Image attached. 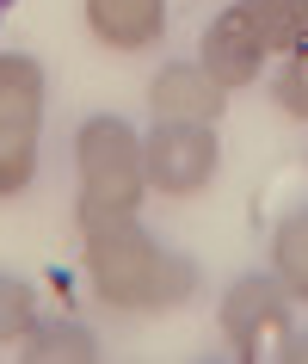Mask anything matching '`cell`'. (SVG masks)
Listing matches in <instances>:
<instances>
[{
    "label": "cell",
    "instance_id": "1",
    "mask_svg": "<svg viewBox=\"0 0 308 364\" xmlns=\"http://www.w3.org/2000/svg\"><path fill=\"white\" fill-rule=\"evenodd\" d=\"M80 259H87L93 296L111 303L117 315H160V309H179L197 290V266L179 259L173 247H160L136 216L80 229Z\"/></svg>",
    "mask_w": 308,
    "mask_h": 364
},
{
    "label": "cell",
    "instance_id": "2",
    "mask_svg": "<svg viewBox=\"0 0 308 364\" xmlns=\"http://www.w3.org/2000/svg\"><path fill=\"white\" fill-rule=\"evenodd\" d=\"M75 173H80V204L75 223L99 229L117 216H136L148 198V167H142V136L123 117L99 112L75 130Z\"/></svg>",
    "mask_w": 308,
    "mask_h": 364
},
{
    "label": "cell",
    "instance_id": "3",
    "mask_svg": "<svg viewBox=\"0 0 308 364\" xmlns=\"http://www.w3.org/2000/svg\"><path fill=\"white\" fill-rule=\"evenodd\" d=\"M43 68L38 56H0V198H19L38 179Z\"/></svg>",
    "mask_w": 308,
    "mask_h": 364
},
{
    "label": "cell",
    "instance_id": "4",
    "mask_svg": "<svg viewBox=\"0 0 308 364\" xmlns=\"http://www.w3.org/2000/svg\"><path fill=\"white\" fill-rule=\"evenodd\" d=\"M290 296L284 278L277 272H247V278H234L222 290V309H216V327H222V340H229L234 358H271L277 340L290 333Z\"/></svg>",
    "mask_w": 308,
    "mask_h": 364
},
{
    "label": "cell",
    "instance_id": "5",
    "mask_svg": "<svg viewBox=\"0 0 308 364\" xmlns=\"http://www.w3.org/2000/svg\"><path fill=\"white\" fill-rule=\"evenodd\" d=\"M142 167H148V192L160 198H192L204 192L222 167V142L210 124H154L142 136Z\"/></svg>",
    "mask_w": 308,
    "mask_h": 364
},
{
    "label": "cell",
    "instance_id": "6",
    "mask_svg": "<svg viewBox=\"0 0 308 364\" xmlns=\"http://www.w3.org/2000/svg\"><path fill=\"white\" fill-rule=\"evenodd\" d=\"M148 112L154 124H216L229 112V87L204 62H167L148 80Z\"/></svg>",
    "mask_w": 308,
    "mask_h": 364
},
{
    "label": "cell",
    "instance_id": "7",
    "mask_svg": "<svg viewBox=\"0 0 308 364\" xmlns=\"http://www.w3.org/2000/svg\"><path fill=\"white\" fill-rule=\"evenodd\" d=\"M197 62L210 68L222 87H247V80H259V68H265V43H259V31L247 25V13L241 6H222L210 19V31H204V50H197Z\"/></svg>",
    "mask_w": 308,
    "mask_h": 364
},
{
    "label": "cell",
    "instance_id": "8",
    "mask_svg": "<svg viewBox=\"0 0 308 364\" xmlns=\"http://www.w3.org/2000/svg\"><path fill=\"white\" fill-rule=\"evenodd\" d=\"M80 13H87V31L123 56L160 43V31H167V0H87Z\"/></svg>",
    "mask_w": 308,
    "mask_h": 364
},
{
    "label": "cell",
    "instance_id": "9",
    "mask_svg": "<svg viewBox=\"0 0 308 364\" xmlns=\"http://www.w3.org/2000/svg\"><path fill=\"white\" fill-rule=\"evenodd\" d=\"M234 6L259 31L265 56H290V50L308 43V0H234Z\"/></svg>",
    "mask_w": 308,
    "mask_h": 364
},
{
    "label": "cell",
    "instance_id": "10",
    "mask_svg": "<svg viewBox=\"0 0 308 364\" xmlns=\"http://www.w3.org/2000/svg\"><path fill=\"white\" fill-rule=\"evenodd\" d=\"M19 352H25L31 364H93V358H99V340H93L80 321H38V327L19 340Z\"/></svg>",
    "mask_w": 308,
    "mask_h": 364
},
{
    "label": "cell",
    "instance_id": "11",
    "mask_svg": "<svg viewBox=\"0 0 308 364\" xmlns=\"http://www.w3.org/2000/svg\"><path fill=\"white\" fill-rule=\"evenodd\" d=\"M271 272L284 278V290L296 303H308V210L277 223V235H271Z\"/></svg>",
    "mask_w": 308,
    "mask_h": 364
},
{
    "label": "cell",
    "instance_id": "12",
    "mask_svg": "<svg viewBox=\"0 0 308 364\" xmlns=\"http://www.w3.org/2000/svg\"><path fill=\"white\" fill-rule=\"evenodd\" d=\"M38 327V296L19 278H0V346H19Z\"/></svg>",
    "mask_w": 308,
    "mask_h": 364
},
{
    "label": "cell",
    "instance_id": "13",
    "mask_svg": "<svg viewBox=\"0 0 308 364\" xmlns=\"http://www.w3.org/2000/svg\"><path fill=\"white\" fill-rule=\"evenodd\" d=\"M271 99H277L290 117H302V124H308V43H302V50H290L284 68L271 75Z\"/></svg>",
    "mask_w": 308,
    "mask_h": 364
},
{
    "label": "cell",
    "instance_id": "14",
    "mask_svg": "<svg viewBox=\"0 0 308 364\" xmlns=\"http://www.w3.org/2000/svg\"><path fill=\"white\" fill-rule=\"evenodd\" d=\"M277 358H290V364H308V333H296V327H290L284 340H277Z\"/></svg>",
    "mask_w": 308,
    "mask_h": 364
},
{
    "label": "cell",
    "instance_id": "15",
    "mask_svg": "<svg viewBox=\"0 0 308 364\" xmlns=\"http://www.w3.org/2000/svg\"><path fill=\"white\" fill-rule=\"evenodd\" d=\"M6 6H13V0H0V19H6Z\"/></svg>",
    "mask_w": 308,
    "mask_h": 364
}]
</instances>
